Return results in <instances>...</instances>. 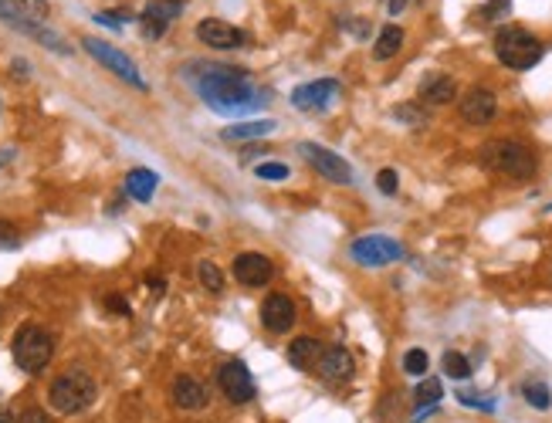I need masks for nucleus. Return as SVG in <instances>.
<instances>
[{"mask_svg": "<svg viewBox=\"0 0 552 423\" xmlns=\"http://www.w3.org/2000/svg\"><path fill=\"white\" fill-rule=\"evenodd\" d=\"M441 396H444L441 379H420V386L414 390V400L420 403V407H437V403H441Z\"/></svg>", "mask_w": 552, "mask_h": 423, "instance_id": "nucleus-25", "label": "nucleus"}, {"mask_svg": "<svg viewBox=\"0 0 552 423\" xmlns=\"http://www.w3.org/2000/svg\"><path fill=\"white\" fill-rule=\"evenodd\" d=\"M278 129L275 119H247V122H234L228 125L220 136L230 139V142H237V139H261V136H272Z\"/></svg>", "mask_w": 552, "mask_h": 423, "instance_id": "nucleus-22", "label": "nucleus"}, {"mask_svg": "<svg viewBox=\"0 0 552 423\" xmlns=\"http://www.w3.org/2000/svg\"><path fill=\"white\" fill-rule=\"evenodd\" d=\"M495 55L505 68H515V72H529L532 65L542 61V41L532 38L525 28H515L508 24L495 34Z\"/></svg>", "mask_w": 552, "mask_h": 423, "instance_id": "nucleus-5", "label": "nucleus"}, {"mask_svg": "<svg viewBox=\"0 0 552 423\" xmlns=\"http://www.w3.org/2000/svg\"><path fill=\"white\" fill-rule=\"evenodd\" d=\"M319 356H323V342L312 339V335H298L295 342H289V363L295 369H312Z\"/></svg>", "mask_w": 552, "mask_h": 423, "instance_id": "nucleus-21", "label": "nucleus"}, {"mask_svg": "<svg viewBox=\"0 0 552 423\" xmlns=\"http://www.w3.org/2000/svg\"><path fill=\"white\" fill-rule=\"evenodd\" d=\"M106 305L112 308V312H119V315H129V302H125L123 295H108Z\"/></svg>", "mask_w": 552, "mask_h": 423, "instance_id": "nucleus-38", "label": "nucleus"}, {"mask_svg": "<svg viewBox=\"0 0 552 423\" xmlns=\"http://www.w3.org/2000/svg\"><path fill=\"white\" fill-rule=\"evenodd\" d=\"M125 17H129V14H95V21H99V24H106V28L119 30L125 24Z\"/></svg>", "mask_w": 552, "mask_h": 423, "instance_id": "nucleus-37", "label": "nucleus"}, {"mask_svg": "<svg viewBox=\"0 0 552 423\" xmlns=\"http://www.w3.org/2000/svg\"><path fill=\"white\" fill-rule=\"evenodd\" d=\"M200 99L214 108L217 116H228V119H237V116H247V112H258L268 99L261 95L247 72L241 68H224V65H211L203 75L197 78Z\"/></svg>", "mask_w": 552, "mask_h": 423, "instance_id": "nucleus-1", "label": "nucleus"}, {"mask_svg": "<svg viewBox=\"0 0 552 423\" xmlns=\"http://www.w3.org/2000/svg\"><path fill=\"white\" fill-rule=\"evenodd\" d=\"M298 152L306 156L308 167L315 169V173H323L329 183H353V167L339 152L325 150V146H315V142H302Z\"/></svg>", "mask_w": 552, "mask_h": 423, "instance_id": "nucleus-8", "label": "nucleus"}, {"mask_svg": "<svg viewBox=\"0 0 552 423\" xmlns=\"http://www.w3.org/2000/svg\"><path fill=\"white\" fill-rule=\"evenodd\" d=\"M14 75L17 78H28V61H21V58L14 61Z\"/></svg>", "mask_w": 552, "mask_h": 423, "instance_id": "nucleus-39", "label": "nucleus"}, {"mask_svg": "<svg viewBox=\"0 0 552 423\" xmlns=\"http://www.w3.org/2000/svg\"><path fill=\"white\" fill-rule=\"evenodd\" d=\"M217 383H220V390H224V396H228L230 403H247V400H254V379H251V373H247L245 363H224L220 366V373H217Z\"/></svg>", "mask_w": 552, "mask_h": 423, "instance_id": "nucleus-13", "label": "nucleus"}, {"mask_svg": "<svg viewBox=\"0 0 552 423\" xmlns=\"http://www.w3.org/2000/svg\"><path fill=\"white\" fill-rule=\"evenodd\" d=\"M156 186H160V177H156L153 169H129L125 173V194L133 200H139V203H146V200H153Z\"/></svg>", "mask_w": 552, "mask_h": 423, "instance_id": "nucleus-20", "label": "nucleus"}, {"mask_svg": "<svg viewBox=\"0 0 552 423\" xmlns=\"http://www.w3.org/2000/svg\"><path fill=\"white\" fill-rule=\"evenodd\" d=\"M272 278H275L272 257L258 255V251H245L234 257V281H241L245 288H264Z\"/></svg>", "mask_w": 552, "mask_h": 423, "instance_id": "nucleus-10", "label": "nucleus"}, {"mask_svg": "<svg viewBox=\"0 0 552 423\" xmlns=\"http://www.w3.org/2000/svg\"><path fill=\"white\" fill-rule=\"evenodd\" d=\"M47 0H0V21L11 28H24V24H47Z\"/></svg>", "mask_w": 552, "mask_h": 423, "instance_id": "nucleus-15", "label": "nucleus"}, {"mask_svg": "<svg viewBox=\"0 0 552 423\" xmlns=\"http://www.w3.org/2000/svg\"><path fill=\"white\" fill-rule=\"evenodd\" d=\"M400 47H403V28H397V24H386V28L380 30V38H376V45H373V58L390 61Z\"/></svg>", "mask_w": 552, "mask_h": 423, "instance_id": "nucleus-24", "label": "nucleus"}, {"mask_svg": "<svg viewBox=\"0 0 552 423\" xmlns=\"http://www.w3.org/2000/svg\"><path fill=\"white\" fill-rule=\"evenodd\" d=\"M17 423H55L51 417H47L45 410H38V407H28L21 417H17Z\"/></svg>", "mask_w": 552, "mask_h": 423, "instance_id": "nucleus-34", "label": "nucleus"}, {"mask_svg": "<svg viewBox=\"0 0 552 423\" xmlns=\"http://www.w3.org/2000/svg\"><path fill=\"white\" fill-rule=\"evenodd\" d=\"M427 366H430V359L424 349H410V352L403 356V373H407V376H424Z\"/></svg>", "mask_w": 552, "mask_h": 423, "instance_id": "nucleus-29", "label": "nucleus"}, {"mask_svg": "<svg viewBox=\"0 0 552 423\" xmlns=\"http://www.w3.org/2000/svg\"><path fill=\"white\" fill-rule=\"evenodd\" d=\"M319 376L325 379V383H349L356 373V359H353V352L349 349H342V346H329L323 349V356L315 359V366H312Z\"/></svg>", "mask_w": 552, "mask_h": 423, "instance_id": "nucleus-12", "label": "nucleus"}, {"mask_svg": "<svg viewBox=\"0 0 552 423\" xmlns=\"http://www.w3.org/2000/svg\"><path fill=\"white\" fill-rule=\"evenodd\" d=\"M349 255H353L356 264H363V268H384V264H393L403 257V247H400L393 237H384V234H369V237H359L353 241L349 247Z\"/></svg>", "mask_w": 552, "mask_h": 423, "instance_id": "nucleus-7", "label": "nucleus"}, {"mask_svg": "<svg viewBox=\"0 0 552 423\" xmlns=\"http://www.w3.org/2000/svg\"><path fill=\"white\" fill-rule=\"evenodd\" d=\"M295 302L289 298V295H268L264 298V305H261V325L268 329V332L275 335H285L289 329L295 325Z\"/></svg>", "mask_w": 552, "mask_h": 423, "instance_id": "nucleus-16", "label": "nucleus"}, {"mask_svg": "<svg viewBox=\"0 0 552 423\" xmlns=\"http://www.w3.org/2000/svg\"><path fill=\"white\" fill-rule=\"evenodd\" d=\"M0 247H17V230L7 220H0Z\"/></svg>", "mask_w": 552, "mask_h": 423, "instance_id": "nucleus-35", "label": "nucleus"}, {"mask_svg": "<svg viewBox=\"0 0 552 423\" xmlns=\"http://www.w3.org/2000/svg\"><path fill=\"white\" fill-rule=\"evenodd\" d=\"M376 186H380V194H386V197H393L400 190V177L397 169H380L376 173Z\"/></svg>", "mask_w": 552, "mask_h": 423, "instance_id": "nucleus-32", "label": "nucleus"}, {"mask_svg": "<svg viewBox=\"0 0 552 423\" xmlns=\"http://www.w3.org/2000/svg\"><path fill=\"white\" fill-rule=\"evenodd\" d=\"M82 47L92 55L99 65H106L112 75H119L123 82H129L133 89H146V78L139 75V68H136V61L129 58L125 51H119L116 45H108V41H99V38H85L82 41Z\"/></svg>", "mask_w": 552, "mask_h": 423, "instance_id": "nucleus-6", "label": "nucleus"}, {"mask_svg": "<svg viewBox=\"0 0 552 423\" xmlns=\"http://www.w3.org/2000/svg\"><path fill=\"white\" fill-rule=\"evenodd\" d=\"M197 278H200V285L207 288L211 295H220V291H224V274L217 272V264H211V261H200Z\"/></svg>", "mask_w": 552, "mask_h": 423, "instance_id": "nucleus-28", "label": "nucleus"}, {"mask_svg": "<svg viewBox=\"0 0 552 423\" xmlns=\"http://www.w3.org/2000/svg\"><path fill=\"white\" fill-rule=\"evenodd\" d=\"M146 285L153 288V291H163V281H160V278H146Z\"/></svg>", "mask_w": 552, "mask_h": 423, "instance_id": "nucleus-41", "label": "nucleus"}, {"mask_svg": "<svg viewBox=\"0 0 552 423\" xmlns=\"http://www.w3.org/2000/svg\"><path fill=\"white\" fill-rule=\"evenodd\" d=\"M339 91H342V85L336 78H315V82H306L292 91V106L298 112H325L339 99Z\"/></svg>", "mask_w": 552, "mask_h": 423, "instance_id": "nucleus-9", "label": "nucleus"}, {"mask_svg": "<svg viewBox=\"0 0 552 423\" xmlns=\"http://www.w3.org/2000/svg\"><path fill=\"white\" fill-rule=\"evenodd\" d=\"M441 369H444V376H451V379H468L471 376V363H468V356H461V352H444Z\"/></svg>", "mask_w": 552, "mask_h": 423, "instance_id": "nucleus-27", "label": "nucleus"}, {"mask_svg": "<svg viewBox=\"0 0 552 423\" xmlns=\"http://www.w3.org/2000/svg\"><path fill=\"white\" fill-rule=\"evenodd\" d=\"M258 180H272V183H278V180H289V167L285 163H258Z\"/></svg>", "mask_w": 552, "mask_h": 423, "instance_id": "nucleus-31", "label": "nucleus"}, {"mask_svg": "<svg viewBox=\"0 0 552 423\" xmlns=\"http://www.w3.org/2000/svg\"><path fill=\"white\" fill-rule=\"evenodd\" d=\"M11 352H14L17 369L38 376L51 363V356H55V335L47 332V329H41V325H34V322H28V325H21L14 332Z\"/></svg>", "mask_w": 552, "mask_h": 423, "instance_id": "nucleus-4", "label": "nucleus"}, {"mask_svg": "<svg viewBox=\"0 0 552 423\" xmlns=\"http://www.w3.org/2000/svg\"><path fill=\"white\" fill-rule=\"evenodd\" d=\"M197 41L207 47H217V51H234V47H245L247 45V34L234 24H224V21H200L197 24Z\"/></svg>", "mask_w": 552, "mask_h": 423, "instance_id": "nucleus-11", "label": "nucleus"}, {"mask_svg": "<svg viewBox=\"0 0 552 423\" xmlns=\"http://www.w3.org/2000/svg\"><path fill=\"white\" fill-rule=\"evenodd\" d=\"M207 390H203V383L194 376H177L173 379V403L180 410H203L207 407Z\"/></svg>", "mask_w": 552, "mask_h": 423, "instance_id": "nucleus-19", "label": "nucleus"}, {"mask_svg": "<svg viewBox=\"0 0 552 423\" xmlns=\"http://www.w3.org/2000/svg\"><path fill=\"white\" fill-rule=\"evenodd\" d=\"M508 7H512V0H488V4L481 7V17H485V21H498V17L508 14Z\"/></svg>", "mask_w": 552, "mask_h": 423, "instance_id": "nucleus-33", "label": "nucleus"}, {"mask_svg": "<svg viewBox=\"0 0 552 423\" xmlns=\"http://www.w3.org/2000/svg\"><path fill=\"white\" fill-rule=\"evenodd\" d=\"M21 34H28L34 41H41L47 51H55V55H72V45H65V38L58 30H51L47 24H24V28H17Z\"/></svg>", "mask_w": 552, "mask_h": 423, "instance_id": "nucleus-23", "label": "nucleus"}, {"mask_svg": "<svg viewBox=\"0 0 552 423\" xmlns=\"http://www.w3.org/2000/svg\"><path fill=\"white\" fill-rule=\"evenodd\" d=\"M403 4H407V0H390V14H400V11H403Z\"/></svg>", "mask_w": 552, "mask_h": 423, "instance_id": "nucleus-40", "label": "nucleus"}, {"mask_svg": "<svg viewBox=\"0 0 552 423\" xmlns=\"http://www.w3.org/2000/svg\"><path fill=\"white\" fill-rule=\"evenodd\" d=\"M495 112H498V99H495V91H488V89H471L461 99V119L471 122V125L491 122L495 119Z\"/></svg>", "mask_w": 552, "mask_h": 423, "instance_id": "nucleus-17", "label": "nucleus"}, {"mask_svg": "<svg viewBox=\"0 0 552 423\" xmlns=\"http://www.w3.org/2000/svg\"><path fill=\"white\" fill-rule=\"evenodd\" d=\"M522 396H525V403L536 410H549L552 407V393L546 383H525L522 386Z\"/></svg>", "mask_w": 552, "mask_h": 423, "instance_id": "nucleus-26", "label": "nucleus"}, {"mask_svg": "<svg viewBox=\"0 0 552 423\" xmlns=\"http://www.w3.org/2000/svg\"><path fill=\"white\" fill-rule=\"evenodd\" d=\"M549 211H552V207H549Z\"/></svg>", "mask_w": 552, "mask_h": 423, "instance_id": "nucleus-43", "label": "nucleus"}, {"mask_svg": "<svg viewBox=\"0 0 552 423\" xmlns=\"http://www.w3.org/2000/svg\"><path fill=\"white\" fill-rule=\"evenodd\" d=\"M454 95H458V85H454V78L451 75L430 72V75L420 82V102H427V106H447Z\"/></svg>", "mask_w": 552, "mask_h": 423, "instance_id": "nucleus-18", "label": "nucleus"}, {"mask_svg": "<svg viewBox=\"0 0 552 423\" xmlns=\"http://www.w3.org/2000/svg\"><path fill=\"white\" fill-rule=\"evenodd\" d=\"M393 119L407 122V125H414V129H420V125H427V112L417 106H397L393 108Z\"/></svg>", "mask_w": 552, "mask_h": 423, "instance_id": "nucleus-30", "label": "nucleus"}, {"mask_svg": "<svg viewBox=\"0 0 552 423\" xmlns=\"http://www.w3.org/2000/svg\"><path fill=\"white\" fill-rule=\"evenodd\" d=\"M180 14H184V4H180V0H153V4H150V7L139 14V28H142V38H150V41L163 38V30H167Z\"/></svg>", "mask_w": 552, "mask_h": 423, "instance_id": "nucleus-14", "label": "nucleus"}, {"mask_svg": "<svg viewBox=\"0 0 552 423\" xmlns=\"http://www.w3.org/2000/svg\"><path fill=\"white\" fill-rule=\"evenodd\" d=\"M95 396H99V386L85 369H68L47 386V403L62 417H75L82 410H89L95 403Z\"/></svg>", "mask_w": 552, "mask_h": 423, "instance_id": "nucleus-2", "label": "nucleus"}, {"mask_svg": "<svg viewBox=\"0 0 552 423\" xmlns=\"http://www.w3.org/2000/svg\"><path fill=\"white\" fill-rule=\"evenodd\" d=\"M481 163L502 177L512 180H532L536 177V156L532 150H525L515 139H491L481 146Z\"/></svg>", "mask_w": 552, "mask_h": 423, "instance_id": "nucleus-3", "label": "nucleus"}, {"mask_svg": "<svg viewBox=\"0 0 552 423\" xmlns=\"http://www.w3.org/2000/svg\"><path fill=\"white\" fill-rule=\"evenodd\" d=\"M458 400L464 403V407H478V410H495V403L491 400H481L478 393H458Z\"/></svg>", "mask_w": 552, "mask_h": 423, "instance_id": "nucleus-36", "label": "nucleus"}, {"mask_svg": "<svg viewBox=\"0 0 552 423\" xmlns=\"http://www.w3.org/2000/svg\"><path fill=\"white\" fill-rule=\"evenodd\" d=\"M0 423H14V417H11L7 410H0Z\"/></svg>", "mask_w": 552, "mask_h": 423, "instance_id": "nucleus-42", "label": "nucleus"}]
</instances>
